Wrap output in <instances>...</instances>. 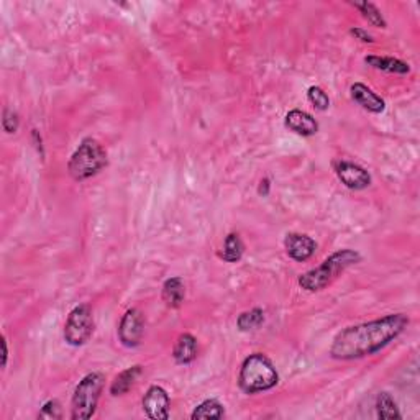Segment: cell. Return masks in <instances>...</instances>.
Masks as SVG:
<instances>
[{
	"mask_svg": "<svg viewBox=\"0 0 420 420\" xmlns=\"http://www.w3.org/2000/svg\"><path fill=\"white\" fill-rule=\"evenodd\" d=\"M143 368L140 365L130 366L125 371H122L120 375L115 376V380L112 381L110 385V394L112 396H123L127 394L130 389L135 386V382L138 381V378L142 376Z\"/></svg>",
	"mask_w": 420,
	"mask_h": 420,
	"instance_id": "obj_15",
	"label": "cell"
},
{
	"mask_svg": "<svg viewBox=\"0 0 420 420\" xmlns=\"http://www.w3.org/2000/svg\"><path fill=\"white\" fill-rule=\"evenodd\" d=\"M103 386H106V376L102 373L94 371L82 378L72 394L71 419L87 420L94 416Z\"/></svg>",
	"mask_w": 420,
	"mask_h": 420,
	"instance_id": "obj_5",
	"label": "cell"
},
{
	"mask_svg": "<svg viewBox=\"0 0 420 420\" xmlns=\"http://www.w3.org/2000/svg\"><path fill=\"white\" fill-rule=\"evenodd\" d=\"M143 411L149 419L166 420L169 417L171 399L161 386H152L143 397Z\"/></svg>",
	"mask_w": 420,
	"mask_h": 420,
	"instance_id": "obj_9",
	"label": "cell"
},
{
	"mask_svg": "<svg viewBox=\"0 0 420 420\" xmlns=\"http://www.w3.org/2000/svg\"><path fill=\"white\" fill-rule=\"evenodd\" d=\"M7 358H8V350H7V340L2 339V368L7 366Z\"/></svg>",
	"mask_w": 420,
	"mask_h": 420,
	"instance_id": "obj_27",
	"label": "cell"
},
{
	"mask_svg": "<svg viewBox=\"0 0 420 420\" xmlns=\"http://www.w3.org/2000/svg\"><path fill=\"white\" fill-rule=\"evenodd\" d=\"M94 314L87 304L74 307L64 324V340L71 346H82L94 334Z\"/></svg>",
	"mask_w": 420,
	"mask_h": 420,
	"instance_id": "obj_6",
	"label": "cell"
},
{
	"mask_svg": "<svg viewBox=\"0 0 420 420\" xmlns=\"http://www.w3.org/2000/svg\"><path fill=\"white\" fill-rule=\"evenodd\" d=\"M107 166V152L94 138H84L72 153L67 171L76 181H86Z\"/></svg>",
	"mask_w": 420,
	"mask_h": 420,
	"instance_id": "obj_4",
	"label": "cell"
},
{
	"mask_svg": "<svg viewBox=\"0 0 420 420\" xmlns=\"http://www.w3.org/2000/svg\"><path fill=\"white\" fill-rule=\"evenodd\" d=\"M361 259V255L355 250L345 248V250L335 251L334 255H330L320 266L309 269L304 274H300L299 286L305 289L309 293H319L325 289L329 284H331L339 278L340 273H344L345 269L353 266Z\"/></svg>",
	"mask_w": 420,
	"mask_h": 420,
	"instance_id": "obj_2",
	"label": "cell"
},
{
	"mask_svg": "<svg viewBox=\"0 0 420 420\" xmlns=\"http://www.w3.org/2000/svg\"><path fill=\"white\" fill-rule=\"evenodd\" d=\"M365 61L375 69L391 72V74H409L411 72V66L406 61L391 58V56H366Z\"/></svg>",
	"mask_w": 420,
	"mask_h": 420,
	"instance_id": "obj_16",
	"label": "cell"
},
{
	"mask_svg": "<svg viewBox=\"0 0 420 420\" xmlns=\"http://www.w3.org/2000/svg\"><path fill=\"white\" fill-rule=\"evenodd\" d=\"M307 98H309V102L312 103V106L315 108H317V110H320V112H324V110H327V108L330 107V98H329V96H327V92L322 89V87H319V86L309 87Z\"/></svg>",
	"mask_w": 420,
	"mask_h": 420,
	"instance_id": "obj_22",
	"label": "cell"
},
{
	"mask_svg": "<svg viewBox=\"0 0 420 420\" xmlns=\"http://www.w3.org/2000/svg\"><path fill=\"white\" fill-rule=\"evenodd\" d=\"M197 353H199V345H197V340L194 335L191 334H183L179 335V339L176 340L174 348H173V358L178 365H189L193 363Z\"/></svg>",
	"mask_w": 420,
	"mask_h": 420,
	"instance_id": "obj_13",
	"label": "cell"
},
{
	"mask_svg": "<svg viewBox=\"0 0 420 420\" xmlns=\"http://www.w3.org/2000/svg\"><path fill=\"white\" fill-rule=\"evenodd\" d=\"M144 334V317L142 310L128 309L118 325V339L127 348H135L142 344Z\"/></svg>",
	"mask_w": 420,
	"mask_h": 420,
	"instance_id": "obj_7",
	"label": "cell"
},
{
	"mask_svg": "<svg viewBox=\"0 0 420 420\" xmlns=\"http://www.w3.org/2000/svg\"><path fill=\"white\" fill-rule=\"evenodd\" d=\"M269 181L268 179H263L261 183H259V189H258V193L259 194H263V195H268L269 194Z\"/></svg>",
	"mask_w": 420,
	"mask_h": 420,
	"instance_id": "obj_26",
	"label": "cell"
},
{
	"mask_svg": "<svg viewBox=\"0 0 420 420\" xmlns=\"http://www.w3.org/2000/svg\"><path fill=\"white\" fill-rule=\"evenodd\" d=\"M407 325V315L389 314L371 322L346 327L331 341L330 356L335 360L350 361L375 355L396 340Z\"/></svg>",
	"mask_w": 420,
	"mask_h": 420,
	"instance_id": "obj_1",
	"label": "cell"
},
{
	"mask_svg": "<svg viewBox=\"0 0 420 420\" xmlns=\"http://www.w3.org/2000/svg\"><path fill=\"white\" fill-rule=\"evenodd\" d=\"M336 178L341 181V184L351 191L366 189L371 184V176L365 168L350 161H336L335 163Z\"/></svg>",
	"mask_w": 420,
	"mask_h": 420,
	"instance_id": "obj_8",
	"label": "cell"
},
{
	"mask_svg": "<svg viewBox=\"0 0 420 420\" xmlns=\"http://www.w3.org/2000/svg\"><path fill=\"white\" fill-rule=\"evenodd\" d=\"M279 382V375L273 361L263 353H253L242 363L238 386L246 394H258L273 389Z\"/></svg>",
	"mask_w": 420,
	"mask_h": 420,
	"instance_id": "obj_3",
	"label": "cell"
},
{
	"mask_svg": "<svg viewBox=\"0 0 420 420\" xmlns=\"http://www.w3.org/2000/svg\"><path fill=\"white\" fill-rule=\"evenodd\" d=\"M225 416V409L222 404L217 401V399H207L202 404L197 406L193 414H191V419L193 420H200V419H210L217 420Z\"/></svg>",
	"mask_w": 420,
	"mask_h": 420,
	"instance_id": "obj_17",
	"label": "cell"
},
{
	"mask_svg": "<svg viewBox=\"0 0 420 420\" xmlns=\"http://www.w3.org/2000/svg\"><path fill=\"white\" fill-rule=\"evenodd\" d=\"M63 417V411H61V404L58 401H48L45 404L43 407H41V411L38 414V419H50V420H55V419H61Z\"/></svg>",
	"mask_w": 420,
	"mask_h": 420,
	"instance_id": "obj_23",
	"label": "cell"
},
{
	"mask_svg": "<svg viewBox=\"0 0 420 420\" xmlns=\"http://www.w3.org/2000/svg\"><path fill=\"white\" fill-rule=\"evenodd\" d=\"M264 324V310L263 309H251L248 312L240 314V317L237 320L238 329L242 331L256 330Z\"/></svg>",
	"mask_w": 420,
	"mask_h": 420,
	"instance_id": "obj_20",
	"label": "cell"
},
{
	"mask_svg": "<svg viewBox=\"0 0 420 420\" xmlns=\"http://www.w3.org/2000/svg\"><path fill=\"white\" fill-rule=\"evenodd\" d=\"M243 253H245V245H243L240 235H238V233H230V235H227L220 256L224 258L227 263H237L242 259Z\"/></svg>",
	"mask_w": 420,
	"mask_h": 420,
	"instance_id": "obj_19",
	"label": "cell"
},
{
	"mask_svg": "<svg viewBox=\"0 0 420 420\" xmlns=\"http://www.w3.org/2000/svg\"><path fill=\"white\" fill-rule=\"evenodd\" d=\"M355 8H358L363 15V18L368 20V23L373 25V27L378 28H386V20L382 17L380 8L376 7L375 4L371 2H363V4H353Z\"/></svg>",
	"mask_w": 420,
	"mask_h": 420,
	"instance_id": "obj_21",
	"label": "cell"
},
{
	"mask_svg": "<svg viewBox=\"0 0 420 420\" xmlns=\"http://www.w3.org/2000/svg\"><path fill=\"white\" fill-rule=\"evenodd\" d=\"M350 33L353 35L356 40L363 41V43H371V41H373V36L370 33H368V32H365V30H363V28H353Z\"/></svg>",
	"mask_w": 420,
	"mask_h": 420,
	"instance_id": "obj_25",
	"label": "cell"
},
{
	"mask_svg": "<svg viewBox=\"0 0 420 420\" xmlns=\"http://www.w3.org/2000/svg\"><path fill=\"white\" fill-rule=\"evenodd\" d=\"M20 125V118L17 115V112L10 110V108H5L4 110V118H2V127L7 133H15L18 130Z\"/></svg>",
	"mask_w": 420,
	"mask_h": 420,
	"instance_id": "obj_24",
	"label": "cell"
},
{
	"mask_svg": "<svg viewBox=\"0 0 420 420\" xmlns=\"http://www.w3.org/2000/svg\"><path fill=\"white\" fill-rule=\"evenodd\" d=\"M376 416L381 420H392V419H401V412H399V407L396 401H394L392 396L389 392H380L376 399Z\"/></svg>",
	"mask_w": 420,
	"mask_h": 420,
	"instance_id": "obj_18",
	"label": "cell"
},
{
	"mask_svg": "<svg viewBox=\"0 0 420 420\" xmlns=\"http://www.w3.org/2000/svg\"><path fill=\"white\" fill-rule=\"evenodd\" d=\"M161 297H163V302L168 305L169 309L181 307L186 299V284L183 279L179 276L166 279L163 284Z\"/></svg>",
	"mask_w": 420,
	"mask_h": 420,
	"instance_id": "obj_14",
	"label": "cell"
},
{
	"mask_svg": "<svg viewBox=\"0 0 420 420\" xmlns=\"http://www.w3.org/2000/svg\"><path fill=\"white\" fill-rule=\"evenodd\" d=\"M350 96L358 106H361L368 112L371 113L385 112L386 108L385 98H381L375 91H371L370 87L361 84V82H355V84L350 87Z\"/></svg>",
	"mask_w": 420,
	"mask_h": 420,
	"instance_id": "obj_11",
	"label": "cell"
},
{
	"mask_svg": "<svg viewBox=\"0 0 420 420\" xmlns=\"http://www.w3.org/2000/svg\"><path fill=\"white\" fill-rule=\"evenodd\" d=\"M284 125L291 132L300 135V137H312L319 132V123L310 113L300 110V108H294L284 118Z\"/></svg>",
	"mask_w": 420,
	"mask_h": 420,
	"instance_id": "obj_12",
	"label": "cell"
},
{
	"mask_svg": "<svg viewBox=\"0 0 420 420\" xmlns=\"http://www.w3.org/2000/svg\"><path fill=\"white\" fill-rule=\"evenodd\" d=\"M284 248H286L289 258L302 263L312 258L315 250H317V243L304 233H288L284 238Z\"/></svg>",
	"mask_w": 420,
	"mask_h": 420,
	"instance_id": "obj_10",
	"label": "cell"
}]
</instances>
